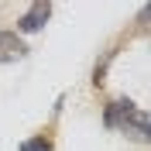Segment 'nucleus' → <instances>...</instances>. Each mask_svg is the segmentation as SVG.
I'll return each mask as SVG.
<instances>
[{"label": "nucleus", "instance_id": "f257e3e1", "mask_svg": "<svg viewBox=\"0 0 151 151\" xmlns=\"http://www.w3.org/2000/svg\"><path fill=\"white\" fill-rule=\"evenodd\" d=\"M103 120H106V127H117V131L131 134L134 141H148V117H144L131 100H117V103H110L106 113H103Z\"/></svg>", "mask_w": 151, "mask_h": 151}, {"label": "nucleus", "instance_id": "f03ea898", "mask_svg": "<svg viewBox=\"0 0 151 151\" xmlns=\"http://www.w3.org/2000/svg\"><path fill=\"white\" fill-rule=\"evenodd\" d=\"M48 14H52V4L38 0V4H31V10H28V14H24V17L17 21V28L24 31V35H35V31H41V28H45Z\"/></svg>", "mask_w": 151, "mask_h": 151}, {"label": "nucleus", "instance_id": "7ed1b4c3", "mask_svg": "<svg viewBox=\"0 0 151 151\" xmlns=\"http://www.w3.org/2000/svg\"><path fill=\"white\" fill-rule=\"evenodd\" d=\"M28 55V48H24V41H21L14 31H0V65L4 62H17V58Z\"/></svg>", "mask_w": 151, "mask_h": 151}, {"label": "nucleus", "instance_id": "20e7f679", "mask_svg": "<svg viewBox=\"0 0 151 151\" xmlns=\"http://www.w3.org/2000/svg\"><path fill=\"white\" fill-rule=\"evenodd\" d=\"M21 151H52V141H48L45 134L41 137H28V141L21 144Z\"/></svg>", "mask_w": 151, "mask_h": 151}]
</instances>
